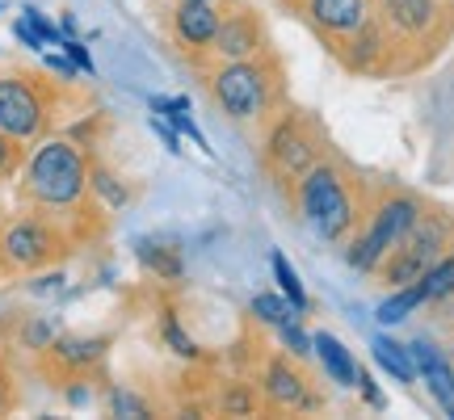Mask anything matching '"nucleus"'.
I'll return each instance as SVG.
<instances>
[{
    "instance_id": "obj_1",
    "label": "nucleus",
    "mask_w": 454,
    "mask_h": 420,
    "mask_svg": "<svg viewBox=\"0 0 454 420\" xmlns=\"http://www.w3.org/2000/svg\"><path fill=\"white\" fill-rule=\"evenodd\" d=\"M291 198H294V206H299V214H303V223H308L325 244L349 240L357 231V223L366 219L357 181L349 177L340 164L325 160V156L294 181Z\"/></svg>"
},
{
    "instance_id": "obj_2",
    "label": "nucleus",
    "mask_w": 454,
    "mask_h": 420,
    "mask_svg": "<svg viewBox=\"0 0 454 420\" xmlns=\"http://www.w3.org/2000/svg\"><path fill=\"white\" fill-rule=\"evenodd\" d=\"M21 194L38 210H72L89 194V156L67 139H43L26 156Z\"/></svg>"
},
{
    "instance_id": "obj_3",
    "label": "nucleus",
    "mask_w": 454,
    "mask_h": 420,
    "mask_svg": "<svg viewBox=\"0 0 454 420\" xmlns=\"http://www.w3.org/2000/svg\"><path fill=\"white\" fill-rule=\"evenodd\" d=\"M211 97L231 122H265L282 101V72L278 59L253 55V59H219L211 72Z\"/></svg>"
},
{
    "instance_id": "obj_4",
    "label": "nucleus",
    "mask_w": 454,
    "mask_h": 420,
    "mask_svg": "<svg viewBox=\"0 0 454 420\" xmlns=\"http://www.w3.org/2000/svg\"><path fill=\"white\" fill-rule=\"evenodd\" d=\"M417 219H421V202L412 194H383L374 206H366V219H362L357 231L349 236L345 261L354 265L357 274H379V265H383L391 248L412 231Z\"/></svg>"
},
{
    "instance_id": "obj_5",
    "label": "nucleus",
    "mask_w": 454,
    "mask_h": 420,
    "mask_svg": "<svg viewBox=\"0 0 454 420\" xmlns=\"http://www.w3.org/2000/svg\"><path fill=\"white\" fill-rule=\"evenodd\" d=\"M450 240H454L450 219L425 214L421 210V219L412 223V231H408L404 240L387 253V261L379 265V274L387 277V286H412V282H421L425 269L450 248Z\"/></svg>"
},
{
    "instance_id": "obj_6",
    "label": "nucleus",
    "mask_w": 454,
    "mask_h": 420,
    "mask_svg": "<svg viewBox=\"0 0 454 420\" xmlns=\"http://www.w3.org/2000/svg\"><path fill=\"white\" fill-rule=\"evenodd\" d=\"M316 160H320V135L311 130V122L303 113L286 110L274 122L270 139H265V164H270V173L278 181H291L294 185Z\"/></svg>"
},
{
    "instance_id": "obj_7",
    "label": "nucleus",
    "mask_w": 454,
    "mask_h": 420,
    "mask_svg": "<svg viewBox=\"0 0 454 420\" xmlns=\"http://www.w3.org/2000/svg\"><path fill=\"white\" fill-rule=\"evenodd\" d=\"M64 253V236L43 214H21L0 231V265L4 269H43Z\"/></svg>"
},
{
    "instance_id": "obj_8",
    "label": "nucleus",
    "mask_w": 454,
    "mask_h": 420,
    "mask_svg": "<svg viewBox=\"0 0 454 420\" xmlns=\"http://www.w3.org/2000/svg\"><path fill=\"white\" fill-rule=\"evenodd\" d=\"M0 130L13 144H30L47 130V101L30 76H0Z\"/></svg>"
},
{
    "instance_id": "obj_9",
    "label": "nucleus",
    "mask_w": 454,
    "mask_h": 420,
    "mask_svg": "<svg viewBox=\"0 0 454 420\" xmlns=\"http://www.w3.org/2000/svg\"><path fill=\"white\" fill-rule=\"evenodd\" d=\"M299 9H303V17L337 47L340 38H349V34L362 30L374 17V0H303Z\"/></svg>"
},
{
    "instance_id": "obj_10",
    "label": "nucleus",
    "mask_w": 454,
    "mask_h": 420,
    "mask_svg": "<svg viewBox=\"0 0 454 420\" xmlns=\"http://www.w3.org/2000/svg\"><path fill=\"white\" fill-rule=\"evenodd\" d=\"M211 55L215 59H253V55H265V26L257 21V13L227 9V13L219 17Z\"/></svg>"
},
{
    "instance_id": "obj_11",
    "label": "nucleus",
    "mask_w": 454,
    "mask_h": 420,
    "mask_svg": "<svg viewBox=\"0 0 454 420\" xmlns=\"http://www.w3.org/2000/svg\"><path fill=\"white\" fill-rule=\"evenodd\" d=\"M374 13L400 43H417V38L434 34L442 0H374Z\"/></svg>"
},
{
    "instance_id": "obj_12",
    "label": "nucleus",
    "mask_w": 454,
    "mask_h": 420,
    "mask_svg": "<svg viewBox=\"0 0 454 420\" xmlns=\"http://www.w3.org/2000/svg\"><path fill=\"white\" fill-rule=\"evenodd\" d=\"M261 400H265V408H274V412H299V408H316V400L308 395V378L294 370L286 357L265 362V370H261Z\"/></svg>"
},
{
    "instance_id": "obj_13",
    "label": "nucleus",
    "mask_w": 454,
    "mask_h": 420,
    "mask_svg": "<svg viewBox=\"0 0 454 420\" xmlns=\"http://www.w3.org/2000/svg\"><path fill=\"white\" fill-rule=\"evenodd\" d=\"M219 9L215 0H177L173 9V38L181 51H211L215 30H219Z\"/></svg>"
},
{
    "instance_id": "obj_14",
    "label": "nucleus",
    "mask_w": 454,
    "mask_h": 420,
    "mask_svg": "<svg viewBox=\"0 0 454 420\" xmlns=\"http://www.w3.org/2000/svg\"><path fill=\"white\" fill-rule=\"evenodd\" d=\"M408 354H412L417 374H425V387H429V395L438 400V408L446 416H454V366L446 362V354H442L438 345H429L425 337L412 340Z\"/></svg>"
},
{
    "instance_id": "obj_15",
    "label": "nucleus",
    "mask_w": 454,
    "mask_h": 420,
    "mask_svg": "<svg viewBox=\"0 0 454 420\" xmlns=\"http://www.w3.org/2000/svg\"><path fill=\"white\" fill-rule=\"evenodd\" d=\"M110 349L106 337H55L47 345L51 366H59L64 374H84L89 366H98L101 357Z\"/></svg>"
},
{
    "instance_id": "obj_16",
    "label": "nucleus",
    "mask_w": 454,
    "mask_h": 420,
    "mask_svg": "<svg viewBox=\"0 0 454 420\" xmlns=\"http://www.w3.org/2000/svg\"><path fill=\"white\" fill-rule=\"evenodd\" d=\"M311 354L320 357L325 374L337 383V387H357V370H362V366H357L354 354H349L333 332H316V337H311Z\"/></svg>"
},
{
    "instance_id": "obj_17",
    "label": "nucleus",
    "mask_w": 454,
    "mask_h": 420,
    "mask_svg": "<svg viewBox=\"0 0 454 420\" xmlns=\"http://www.w3.org/2000/svg\"><path fill=\"white\" fill-rule=\"evenodd\" d=\"M135 257L144 261L152 274L160 277V282H181V274H185V265H181V248H168V244L160 240H135Z\"/></svg>"
},
{
    "instance_id": "obj_18",
    "label": "nucleus",
    "mask_w": 454,
    "mask_h": 420,
    "mask_svg": "<svg viewBox=\"0 0 454 420\" xmlns=\"http://www.w3.org/2000/svg\"><path fill=\"white\" fill-rule=\"evenodd\" d=\"M371 354H374V362H379V366L395 378V383H404V387H412V383H417V366H412L408 345H400V340H391V337H374L371 340Z\"/></svg>"
},
{
    "instance_id": "obj_19",
    "label": "nucleus",
    "mask_w": 454,
    "mask_h": 420,
    "mask_svg": "<svg viewBox=\"0 0 454 420\" xmlns=\"http://www.w3.org/2000/svg\"><path fill=\"white\" fill-rule=\"evenodd\" d=\"M417 307H425L421 282H412V286H395V291H391L387 299H383V303L374 307V320L387 323V328H391V323H404Z\"/></svg>"
},
{
    "instance_id": "obj_20",
    "label": "nucleus",
    "mask_w": 454,
    "mask_h": 420,
    "mask_svg": "<svg viewBox=\"0 0 454 420\" xmlns=\"http://www.w3.org/2000/svg\"><path fill=\"white\" fill-rule=\"evenodd\" d=\"M421 294L425 303H450L454 299V248H446L421 274Z\"/></svg>"
},
{
    "instance_id": "obj_21",
    "label": "nucleus",
    "mask_w": 454,
    "mask_h": 420,
    "mask_svg": "<svg viewBox=\"0 0 454 420\" xmlns=\"http://www.w3.org/2000/svg\"><path fill=\"white\" fill-rule=\"evenodd\" d=\"M270 269H274V282H278V291L291 299V307L303 315L308 311V291H303V282H299V274H294V265L286 261V253H274L270 257Z\"/></svg>"
},
{
    "instance_id": "obj_22",
    "label": "nucleus",
    "mask_w": 454,
    "mask_h": 420,
    "mask_svg": "<svg viewBox=\"0 0 454 420\" xmlns=\"http://www.w3.org/2000/svg\"><path fill=\"white\" fill-rule=\"evenodd\" d=\"M253 315H257L261 323H270V328H278V323H286V320H299V311L291 307V299L282 291H261L253 294Z\"/></svg>"
},
{
    "instance_id": "obj_23",
    "label": "nucleus",
    "mask_w": 454,
    "mask_h": 420,
    "mask_svg": "<svg viewBox=\"0 0 454 420\" xmlns=\"http://www.w3.org/2000/svg\"><path fill=\"white\" fill-rule=\"evenodd\" d=\"M89 190H98V194L106 198L110 206H127V198H130L127 185L114 177L110 168H93V164H89Z\"/></svg>"
},
{
    "instance_id": "obj_24",
    "label": "nucleus",
    "mask_w": 454,
    "mask_h": 420,
    "mask_svg": "<svg viewBox=\"0 0 454 420\" xmlns=\"http://www.w3.org/2000/svg\"><path fill=\"white\" fill-rule=\"evenodd\" d=\"M160 328H164V340H168V349H173L177 357H190V362H194V357H202L198 340L181 332V323H177V315H173V311H164V323H160Z\"/></svg>"
},
{
    "instance_id": "obj_25",
    "label": "nucleus",
    "mask_w": 454,
    "mask_h": 420,
    "mask_svg": "<svg viewBox=\"0 0 454 420\" xmlns=\"http://www.w3.org/2000/svg\"><path fill=\"white\" fill-rule=\"evenodd\" d=\"M110 412H114V416H152L147 400H139V395H135V391H127V387H114L110 391Z\"/></svg>"
},
{
    "instance_id": "obj_26",
    "label": "nucleus",
    "mask_w": 454,
    "mask_h": 420,
    "mask_svg": "<svg viewBox=\"0 0 454 420\" xmlns=\"http://www.w3.org/2000/svg\"><path fill=\"white\" fill-rule=\"evenodd\" d=\"M253 408H257V391L248 387V383H236L223 395V412H231V416H248Z\"/></svg>"
},
{
    "instance_id": "obj_27",
    "label": "nucleus",
    "mask_w": 454,
    "mask_h": 420,
    "mask_svg": "<svg viewBox=\"0 0 454 420\" xmlns=\"http://www.w3.org/2000/svg\"><path fill=\"white\" fill-rule=\"evenodd\" d=\"M278 337H282V345H286L294 357H308V354H311V337L303 332V328H299V320L278 323Z\"/></svg>"
},
{
    "instance_id": "obj_28",
    "label": "nucleus",
    "mask_w": 454,
    "mask_h": 420,
    "mask_svg": "<svg viewBox=\"0 0 454 420\" xmlns=\"http://www.w3.org/2000/svg\"><path fill=\"white\" fill-rule=\"evenodd\" d=\"M21 17H26V21H30V30L38 34V38H43V43H55V47H59V43H64V30H59V26H55V21H47V17L38 13V9H34V4H26V9H21Z\"/></svg>"
},
{
    "instance_id": "obj_29",
    "label": "nucleus",
    "mask_w": 454,
    "mask_h": 420,
    "mask_svg": "<svg viewBox=\"0 0 454 420\" xmlns=\"http://www.w3.org/2000/svg\"><path fill=\"white\" fill-rule=\"evenodd\" d=\"M51 340H55V323H51V320H43V315H38V320L26 323V345H30V349H47Z\"/></svg>"
},
{
    "instance_id": "obj_30",
    "label": "nucleus",
    "mask_w": 454,
    "mask_h": 420,
    "mask_svg": "<svg viewBox=\"0 0 454 420\" xmlns=\"http://www.w3.org/2000/svg\"><path fill=\"white\" fill-rule=\"evenodd\" d=\"M59 47L67 51V59H72V64L81 67V72H89V76H93V59H89V51H84L81 43H76V38H64V43H59Z\"/></svg>"
},
{
    "instance_id": "obj_31",
    "label": "nucleus",
    "mask_w": 454,
    "mask_h": 420,
    "mask_svg": "<svg viewBox=\"0 0 454 420\" xmlns=\"http://www.w3.org/2000/svg\"><path fill=\"white\" fill-rule=\"evenodd\" d=\"M17 160H21V156H17V144L4 135V130H0V177H4V173H13Z\"/></svg>"
},
{
    "instance_id": "obj_32",
    "label": "nucleus",
    "mask_w": 454,
    "mask_h": 420,
    "mask_svg": "<svg viewBox=\"0 0 454 420\" xmlns=\"http://www.w3.org/2000/svg\"><path fill=\"white\" fill-rule=\"evenodd\" d=\"M13 34H17V38H21V43H26V47H30V51H43V47H47V43H43V38H38V34L30 30V21H26V17H17Z\"/></svg>"
},
{
    "instance_id": "obj_33",
    "label": "nucleus",
    "mask_w": 454,
    "mask_h": 420,
    "mask_svg": "<svg viewBox=\"0 0 454 420\" xmlns=\"http://www.w3.org/2000/svg\"><path fill=\"white\" fill-rule=\"evenodd\" d=\"M152 130H156V135H160V139H164V147H168V152H181V139H177V130L168 127V122H160L156 113H152Z\"/></svg>"
},
{
    "instance_id": "obj_34",
    "label": "nucleus",
    "mask_w": 454,
    "mask_h": 420,
    "mask_svg": "<svg viewBox=\"0 0 454 420\" xmlns=\"http://www.w3.org/2000/svg\"><path fill=\"white\" fill-rule=\"evenodd\" d=\"M13 404V378H9V370L0 366V412Z\"/></svg>"
},
{
    "instance_id": "obj_35",
    "label": "nucleus",
    "mask_w": 454,
    "mask_h": 420,
    "mask_svg": "<svg viewBox=\"0 0 454 420\" xmlns=\"http://www.w3.org/2000/svg\"><path fill=\"white\" fill-rule=\"evenodd\" d=\"M0 13H4V0H0Z\"/></svg>"
},
{
    "instance_id": "obj_36",
    "label": "nucleus",
    "mask_w": 454,
    "mask_h": 420,
    "mask_svg": "<svg viewBox=\"0 0 454 420\" xmlns=\"http://www.w3.org/2000/svg\"><path fill=\"white\" fill-rule=\"evenodd\" d=\"M291 4H303V0H291Z\"/></svg>"
}]
</instances>
